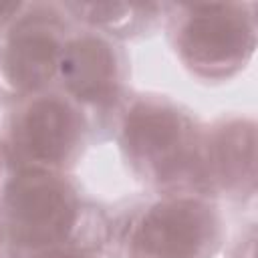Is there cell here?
Masks as SVG:
<instances>
[{
    "mask_svg": "<svg viewBox=\"0 0 258 258\" xmlns=\"http://www.w3.org/2000/svg\"><path fill=\"white\" fill-rule=\"evenodd\" d=\"M79 210L77 191L52 169L18 165L4 187L8 236L28 250L60 248L77 228Z\"/></svg>",
    "mask_w": 258,
    "mask_h": 258,
    "instance_id": "obj_2",
    "label": "cell"
},
{
    "mask_svg": "<svg viewBox=\"0 0 258 258\" xmlns=\"http://www.w3.org/2000/svg\"><path fill=\"white\" fill-rule=\"evenodd\" d=\"M81 143L83 117L64 97H34L14 119L12 147L20 165L54 171L77 155Z\"/></svg>",
    "mask_w": 258,
    "mask_h": 258,
    "instance_id": "obj_6",
    "label": "cell"
},
{
    "mask_svg": "<svg viewBox=\"0 0 258 258\" xmlns=\"http://www.w3.org/2000/svg\"><path fill=\"white\" fill-rule=\"evenodd\" d=\"M67 10H75L93 26L105 30H135L141 26L143 20L157 16L163 6L159 4H111V2H97V4H67Z\"/></svg>",
    "mask_w": 258,
    "mask_h": 258,
    "instance_id": "obj_9",
    "label": "cell"
},
{
    "mask_svg": "<svg viewBox=\"0 0 258 258\" xmlns=\"http://www.w3.org/2000/svg\"><path fill=\"white\" fill-rule=\"evenodd\" d=\"M24 8H26V4H4V2H0V28H4L6 24H10V22H16L18 20V16L24 12Z\"/></svg>",
    "mask_w": 258,
    "mask_h": 258,
    "instance_id": "obj_10",
    "label": "cell"
},
{
    "mask_svg": "<svg viewBox=\"0 0 258 258\" xmlns=\"http://www.w3.org/2000/svg\"><path fill=\"white\" fill-rule=\"evenodd\" d=\"M222 240L218 210L194 196H171L151 204L129 232L135 258H210Z\"/></svg>",
    "mask_w": 258,
    "mask_h": 258,
    "instance_id": "obj_4",
    "label": "cell"
},
{
    "mask_svg": "<svg viewBox=\"0 0 258 258\" xmlns=\"http://www.w3.org/2000/svg\"><path fill=\"white\" fill-rule=\"evenodd\" d=\"M26 10V8H24ZM10 26L0 44V79L18 93L30 95L46 87L58 73L64 48L62 24L52 6H30Z\"/></svg>",
    "mask_w": 258,
    "mask_h": 258,
    "instance_id": "obj_5",
    "label": "cell"
},
{
    "mask_svg": "<svg viewBox=\"0 0 258 258\" xmlns=\"http://www.w3.org/2000/svg\"><path fill=\"white\" fill-rule=\"evenodd\" d=\"M173 40L179 58L204 79L238 73L256 46V20L250 4L179 6Z\"/></svg>",
    "mask_w": 258,
    "mask_h": 258,
    "instance_id": "obj_3",
    "label": "cell"
},
{
    "mask_svg": "<svg viewBox=\"0 0 258 258\" xmlns=\"http://www.w3.org/2000/svg\"><path fill=\"white\" fill-rule=\"evenodd\" d=\"M121 143L133 167L155 183L204 179L202 145L187 113L165 99L135 101L121 125Z\"/></svg>",
    "mask_w": 258,
    "mask_h": 258,
    "instance_id": "obj_1",
    "label": "cell"
},
{
    "mask_svg": "<svg viewBox=\"0 0 258 258\" xmlns=\"http://www.w3.org/2000/svg\"><path fill=\"white\" fill-rule=\"evenodd\" d=\"M254 123L230 119L220 123L202 147L204 179L220 183L230 194L254 189Z\"/></svg>",
    "mask_w": 258,
    "mask_h": 258,
    "instance_id": "obj_8",
    "label": "cell"
},
{
    "mask_svg": "<svg viewBox=\"0 0 258 258\" xmlns=\"http://www.w3.org/2000/svg\"><path fill=\"white\" fill-rule=\"evenodd\" d=\"M38 258H95V256L77 248H52V250H44Z\"/></svg>",
    "mask_w": 258,
    "mask_h": 258,
    "instance_id": "obj_11",
    "label": "cell"
},
{
    "mask_svg": "<svg viewBox=\"0 0 258 258\" xmlns=\"http://www.w3.org/2000/svg\"><path fill=\"white\" fill-rule=\"evenodd\" d=\"M58 75L67 93L91 105L113 101L121 87L123 67L117 48L97 34H83L64 42Z\"/></svg>",
    "mask_w": 258,
    "mask_h": 258,
    "instance_id": "obj_7",
    "label": "cell"
}]
</instances>
